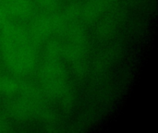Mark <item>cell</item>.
<instances>
[{
    "instance_id": "8",
    "label": "cell",
    "mask_w": 158,
    "mask_h": 133,
    "mask_svg": "<svg viewBox=\"0 0 158 133\" xmlns=\"http://www.w3.org/2000/svg\"><path fill=\"white\" fill-rule=\"evenodd\" d=\"M112 56H110V52H104L95 58L94 70L96 74L103 73L109 67Z\"/></svg>"
},
{
    "instance_id": "1",
    "label": "cell",
    "mask_w": 158,
    "mask_h": 133,
    "mask_svg": "<svg viewBox=\"0 0 158 133\" xmlns=\"http://www.w3.org/2000/svg\"><path fill=\"white\" fill-rule=\"evenodd\" d=\"M64 47L57 41L48 43L40 69V83L44 94L64 109L72 108L76 94L64 64Z\"/></svg>"
},
{
    "instance_id": "5",
    "label": "cell",
    "mask_w": 158,
    "mask_h": 133,
    "mask_svg": "<svg viewBox=\"0 0 158 133\" xmlns=\"http://www.w3.org/2000/svg\"><path fill=\"white\" fill-rule=\"evenodd\" d=\"M15 19H27L32 14L31 0H1Z\"/></svg>"
},
{
    "instance_id": "3",
    "label": "cell",
    "mask_w": 158,
    "mask_h": 133,
    "mask_svg": "<svg viewBox=\"0 0 158 133\" xmlns=\"http://www.w3.org/2000/svg\"><path fill=\"white\" fill-rule=\"evenodd\" d=\"M89 40L82 27L73 24L69 28L68 39L64 47V58L73 74L82 79L89 70Z\"/></svg>"
},
{
    "instance_id": "9",
    "label": "cell",
    "mask_w": 158,
    "mask_h": 133,
    "mask_svg": "<svg viewBox=\"0 0 158 133\" xmlns=\"http://www.w3.org/2000/svg\"><path fill=\"white\" fill-rule=\"evenodd\" d=\"M15 20H16V19L6 9V7L4 6V4L0 0V28L6 26Z\"/></svg>"
},
{
    "instance_id": "4",
    "label": "cell",
    "mask_w": 158,
    "mask_h": 133,
    "mask_svg": "<svg viewBox=\"0 0 158 133\" xmlns=\"http://www.w3.org/2000/svg\"><path fill=\"white\" fill-rule=\"evenodd\" d=\"M74 24L69 10H52L38 18L31 26L29 34L33 42H43L58 32L64 31Z\"/></svg>"
},
{
    "instance_id": "7",
    "label": "cell",
    "mask_w": 158,
    "mask_h": 133,
    "mask_svg": "<svg viewBox=\"0 0 158 133\" xmlns=\"http://www.w3.org/2000/svg\"><path fill=\"white\" fill-rule=\"evenodd\" d=\"M27 86L28 84L23 83L15 78L0 75V94L6 96L20 95L24 93Z\"/></svg>"
},
{
    "instance_id": "11",
    "label": "cell",
    "mask_w": 158,
    "mask_h": 133,
    "mask_svg": "<svg viewBox=\"0 0 158 133\" xmlns=\"http://www.w3.org/2000/svg\"><path fill=\"white\" fill-rule=\"evenodd\" d=\"M10 125L4 119L0 118V132H5V131H10Z\"/></svg>"
},
{
    "instance_id": "10",
    "label": "cell",
    "mask_w": 158,
    "mask_h": 133,
    "mask_svg": "<svg viewBox=\"0 0 158 133\" xmlns=\"http://www.w3.org/2000/svg\"><path fill=\"white\" fill-rule=\"evenodd\" d=\"M40 6L46 9L47 11L55 10L59 4V0H34Z\"/></svg>"
},
{
    "instance_id": "6",
    "label": "cell",
    "mask_w": 158,
    "mask_h": 133,
    "mask_svg": "<svg viewBox=\"0 0 158 133\" xmlns=\"http://www.w3.org/2000/svg\"><path fill=\"white\" fill-rule=\"evenodd\" d=\"M118 24H119V18L116 12L109 13L108 16L99 23L96 34L99 39L101 40H109L113 38L116 34V32L118 30Z\"/></svg>"
},
{
    "instance_id": "2",
    "label": "cell",
    "mask_w": 158,
    "mask_h": 133,
    "mask_svg": "<svg viewBox=\"0 0 158 133\" xmlns=\"http://www.w3.org/2000/svg\"><path fill=\"white\" fill-rule=\"evenodd\" d=\"M0 45L6 66L17 75H30L37 66V53L29 31L18 23L0 32Z\"/></svg>"
}]
</instances>
